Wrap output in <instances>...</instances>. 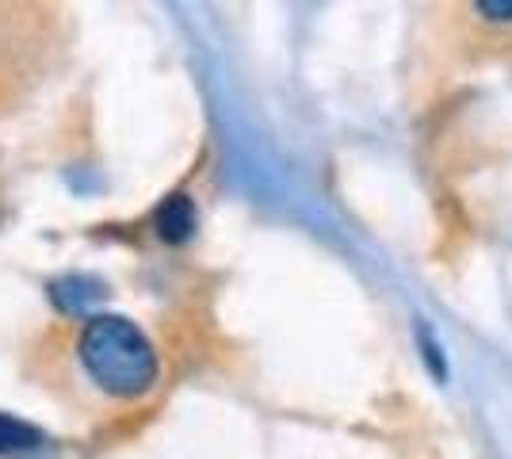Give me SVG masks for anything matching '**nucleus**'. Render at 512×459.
<instances>
[{"instance_id": "nucleus-1", "label": "nucleus", "mask_w": 512, "mask_h": 459, "mask_svg": "<svg viewBox=\"0 0 512 459\" xmlns=\"http://www.w3.org/2000/svg\"><path fill=\"white\" fill-rule=\"evenodd\" d=\"M81 360L88 375L119 398H138L157 383V352L150 337L119 314H96L81 333Z\"/></svg>"}, {"instance_id": "nucleus-2", "label": "nucleus", "mask_w": 512, "mask_h": 459, "mask_svg": "<svg viewBox=\"0 0 512 459\" xmlns=\"http://www.w3.org/2000/svg\"><path fill=\"white\" fill-rule=\"evenodd\" d=\"M104 284L92 280V276H62L50 287V299L58 303V310L65 314H92L96 306L104 303Z\"/></svg>"}, {"instance_id": "nucleus-3", "label": "nucleus", "mask_w": 512, "mask_h": 459, "mask_svg": "<svg viewBox=\"0 0 512 459\" xmlns=\"http://www.w3.org/2000/svg\"><path fill=\"white\" fill-rule=\"evenodd\" d=\"M153 226H157V234L169 241V245H180V241H188L195 234V203L188 196H169L161 207H157V215H153Z\"/></svg>"}, {"instance_id": "nucleus-4", "label": "nucleus", "mask_w": 512, "mask_h": 459, "mask_svg": "<svg viewBox=\"0 0 512 459\" xmlns=\"http://www.w3.org/2000/svg\"><path fill=\"white\" fill-rule=\"evenodd\" d=\"M43 444V433L35 425H27L20 417L0 414V456H12V452H31Z\"/></svg>"}, {"instance_id": "nucleus-5", "label": "nucleus", "mask_w": 512, "mask_h": 459, "mask_svg": "<svg viewBox=\"0 0 512 459\" xmlns=\"http://www.w3.org/2000/svg\"><path fill=\"white\" fill-rule=\"evenodd\" d=\"M478 12H482V16H490V20H512L509 0H505V4H493V0H486V4H478Z\"/></svg>"}]
</instances>
